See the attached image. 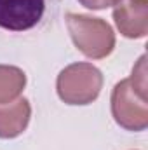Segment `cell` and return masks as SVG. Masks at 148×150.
I'll use <instances>...</instances> for the list:
<instances>
[{"label": "cell", "mask_w": 148, "mask_h": 150, "mask_svg": "<svg viewBox=\"0 0 148 150\" xmlns=\"http://www.w3.org/2000/svg\"><path fill=\"white\" fill-rule=\"evenodd\" d=\"M103 86L101 72L89 63H75L58 77L59 98L68 105H87L98 98Z\"/></svg>", "instance_id": "cell-3"}, {"label": "cell", "mask_w": 148, "mask_h": 150, "mask_svg": "<svg viewBox=\"0 0 148 150\" xmlns=\"http://www.w3.org/2000/svg\"><path fill=\"white\" fill-rule=\"evenodd\" d=\"M115 120L129 131H143L148 126L147 105V58L141 56L132 75L115 86L111 94Z\"/></svg>", "instance_id": "cell-1"}, {"label": "cell", "mask_w": 148, "mask_h": 150, "mask_svg": "<svg viewBox=\"0 0 148 150\" xmlns=\"http://www.w3.org/2000/svg\"><path fill=\"white\" fill-rule=\"evenodd\" d=\"M30 103L21 98L0 105V138H14L25 131L30 120Z\"/></svg>", "instance_id": "cell-6"}, {"label": "cell", "mask_w": 148, "mask_h": 150, "mask_svg": "<svg viewBox=\"0 0 148 150\" xmlns=\"http://www.w3.org/2000/svg\"><path fill=\"white\" fill-rule=\"evenodd\" d=\"M66 25L75 45L89 58L99 59L108 56L115 45V35L110 25L98 18L68 14Z\"/></svg>", "instance_id": "cell-2"}, {"label": "cell", "mask_w": 148, "mask_h": 150, "mask_svg": "<svg viewBox=\"0 0 148 150\" xmlns=\"http://www.w3.org/2000/svg\"><path fill=\"white\" fill-rule=\"evenodd\" d=\"M78 2L89 9H105L110 5H117L120 0H78Z\"/></svg>", "instance_id": "cell-8"}, {"label": "cell", "mask_w": 148, "mask_h": 150, "mask_svg": "<svg viewBox=\"0 0 148 150\" xmlns=\"http://www.w3.org/2000/svg\"><path fill=\"white\" fill-rule=\"evenodd\" d=\"M45 0H0V26L12 32L30 30L44 14Z\"/></svg>", "instance_id": "cell-4"}, {"label": "cell", "mask_w": 148, "mask_h": 150, "mask_svg": "<svg viewBox=\"0 0 148 150\" xmlns=\"http://www.w3.org/2000/svg\"><path fill=\"white\" fill-rule=\"evenodd\" d=\"M113 18L124 37H145L148 30V2L147 0H120L113 11Z\"/></svg>", "instance_id": "cell-5"}, {"label": "cell", "mask_w": 148, "mask_h": 150, "mask_svg": "<svg viewBox=\"0 0 148 150\" xmlns=\"http://www.w3.org/2000/svg\"><path fill=\"white\" fill-rule=\"evenodd\" d=\"M26 82L25 74L16 67L0 65V105L14 101Z\"/></svg>", "instance_id": "cell-7"}]
</instances>
